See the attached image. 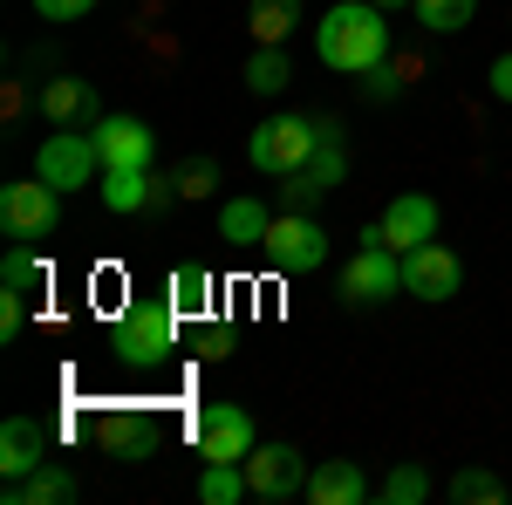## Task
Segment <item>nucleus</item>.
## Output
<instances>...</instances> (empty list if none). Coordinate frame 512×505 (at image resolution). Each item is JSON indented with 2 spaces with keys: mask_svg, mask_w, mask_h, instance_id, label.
Segmentation results:
<instances>
[{
  "mask_svg": "<svg viewBox=\"0 0 512 505\" xmlns=\"http://www.w3.org/2000/svg\"><path fill=\"white\" fill-rule=\"evenodd\" d=\"M315 55L342 76H362L376 62H390V14L376 0H342L315 21Z\"/></svg>",
  "mask_w": 512,
  "mask_h": 505,
  "instance_id": "obj_1",
  "label": "nucleus"
},
{
  "mask_svg": "<svg viewBox=\"0 0 512 505\" xmlns=\"http://www.w3.org/2000/svg\"><path fill=\"white\" fill-rule=\"evenodd\" d=\"M178 321H185V314L171 308V294H164V301H130V308L117 314L110 349H117L123 369H158V362H171V349H178Z\"/></svg>",
  "mask_w": 512,
  "mask_h": 505,
  "instance_id": "obj_2",
  "label": "nucleus"
},
{
  "mask_svg": "<svg viewBox=\"0 0 512 505\" xmlns=\"http://www.w3.org/2000/svg\"><path fill=\"white\" fill-rule=\"evenodd\" d=\"M328 130H342V123H335V117H294V110H287V117H267L253 137H246V164L267 171V178H287V171L315 151Z\"/></svg>",
  "mask_w": 512,
  "mask_h": 505,
  "instance_id": "obj_3",
  "label": "nucleus"
},
{
  "mask_svg": "<svg viewBox=\"0 0 512 505\" xmlns=\"http://www.w3.org/2000/svg\"><path fill=\"white\" fill-rule=\"evenodd\" d=\"M342 178H349V151H342V130H328L315 151H308L294 171H287V178H280V212H315V205L335 192Z\"/></svg>",
  "mask_w": 512,
  "mask_h": 505,
  "instance_id": "obj_4",
  "label": "nucleus"
},
{
  "mask_svg": "<svg viewBox=\"0 0 512 505\" xmlns=\"http://www.w3.org/2000/svg\"><path fill=\"white\" fill-rule=\"evenodd\" d=\"M192 444L205 465H246L253 444H260V430H253V417L239 403H205L192 417Z\"/></svg>",
  "mask_w": 512,
  "mask_h": 505,
  "instance_id": "obj_5",
  "label": "nucleus"
},
{
  "mask_svg": "<svg viewBox=\"0 0 512 505\" xmlns=\"http://www.w3.org/2000/svg\"><path fill=\"white\" fill-rule=\"evenodd\" d=\"M403 294V253H390L376 233H362V253L342 267V308H376Z\"/></svg>",
  "mask_w": 512,
  "mask_h": 505,
  "instance_id": "obj_6",
  "label": "nucleus"
},
{
  "mask_svg": "<svg viewBox=\"0 0 512 505\" xmlns=\"http://www.w3.org/2000/svg\"><path fill=\"white\" fill-rule=\"evenodd\" d=\"M0 226H7V239H48L62 226V192H55L41 171L0 185Z\"/></svg>",
  "mask_w": 512,
  "mask_h": 505,
  "instance_id": "obj_7",
  "label": "nucleus"
},
{
  "mask_svg": "<svg viewBox=\"0 0 512 505\" xmlns=\"http://www.w3.org/2000/svg\"><path fill=\"white\" fill-rule=\"evenodd\" d=\"M35 171L55 185V192H82V185H96V171H103L96 130H55V137H41Z\"/></svg>",
  "mask_w": 512,
  "mask_h": 505,
  "instance_id": "obj_8",
  "label": "nucleus"
},
{
  "mask_svg": "<svg viewBox=\"0 0 512 505\" xmlns=\"http://www.w3.org/2000/svg\"><path fill=\"white\" fill-rule=\"evenodd\" d=\"M260 253H267L280 273H315L321 260H328V233H321L315 212H280L274 226H267V239H260Z\"/></svg>",
  "mask_w": 512,
  "mask_h": 505,
  "instance_id": "obj_9",
  "label": "nucleus"
},
{
  "mask_svg": "<svg viewBox=\"0 0 512 505\" xmlns=\"http://www.w3.org/2000/svg\"><path fill=\"white\" fill-rule=\"evenodd\" d=\"M403 294H417V301H458L465 294V260L451 246L424 239L417 253H403Z\"/></svg>",
  "mask_w": 512,
  "mask_h": 505,
  "instance_id": "obj_10",
  "label": "nucleus"
},
{
  "mask_svg": "<svg viewBox=\"0 0 512 505\" xmlns=\"http://www.w3.org/2000/svg\"><path fill=\"white\" fill-rule=\"evenodd\" d=\"M246 485H253V499H301L308 492V458L294 451V444H253V458H246Z\"/></svg>",
  "mask_w": 512,
  "mask_h": 505,
  "instance_id": "obj_11",
  "label": "nucleus"
},
{
  "mask_svg": "<svg viewBox=\"0 0 512 505\" xmlns=\"http://www.w3.org/2000/svg\"><path fill=\"white\" fill-rule=\"evenodd\" d=\"M376 239L390 253H417L424 239H437V198L431 192H396L383 205V219H376Z\"/></svg>",
  "mask_w": 512,
  "mask_h": 505,
  "instance_id": "obj_12",
  "label": "nucleus"
},
{
  "mask_svg": "<svg viewBox=\"0 0 512 505\" xmlns=\"http://www.w3.org/2000/svg\"><path fill=\"white\" fill-rule=\"evenodd\" d=\"M89 430H96V444H103L110 458H123V465H144V458L158 451V424H151V410H137V403L103 410Z\"/></svg>",
  "mask_w": 512,
  "mask_h": 505,
  "instance_id": "obj_13",
  "label": "nucleus"
},
{
  "mask_svg": "<svg viewBox=\"0 0 512 505\" xmlns=\"http://www.w3.org/2000/svg\"><path fill=\"white\" fill-rule=\"evenodd\" d=\"M41 117L55 130H96L103 110H96V89L82 76H55V82H41Z\"/></svg>",
  "mask_w": 512,
  "mask_h": 505,
  "instance_id": "obj_14",
  "label": "nucleus"
},
{
  "mask_svg": "<svg viewBox=\"0 0 512 505\" xmlns=\"http://www.w3.org/2000/svg\"><path fill=\"white\" fill-rule=\"evenodd\" d=\"M96 151H103V171H117V164H151V157H158V130L144 117H103L96 123Z\"/></svg>",
  "mask_w": 512,
  "mask_h": 505,
  "instance_id": "obj_15",
  "label": "nucleus"
},
{
  "mask_svg": "<svg viewBox=\"0 0 512 505\" xmlns=\"http://www.w3.org/2000/svg\"><path fill=\"white\" fill-rule=\"evenodd\" d=\"M308 505H369V471L355 465V458H321L308 471Z\"/></svg>",
  "mask_w": 512,
  "mask_h": 505,
  "instance_id": "obj_16",
  "label": "nucleus"
},
{
  "mask_svg": "<svg viewBox=\"0 0 512 505\" xmlns=\"http://www.w3.org/2000/svg\"><path fill=\"white\" fill-rule=\"evenodd\" d=\"M7 505H69V499H82V478L69 465H35L28 478H7V492H0Z\"/></svg>",
  "mask_w": 512,
  "mask_h": 505,
  "instance_id": "obj_17",
  "label": "nucleus"
},
{
  "mask_svg": "<svg viewBox=\"0 0 512 505\" xmlns=\"http://www.w3.org/2000/svg\"><path fill=\"white\" fill-rule=\"evenodd\" d=\"M35 465H48V430L35 417H7L0 424V471L7 478H28Z\"/></svg>",
  "mask_w": 512,
  "mask_h": 505,
  "instance_id": "obj_18",
  "label": "nucleus"
},
{
  "mask_svg": "<svg viewBox=\"0 0 512 505\" xmlns=\"http://www.w3.org/2000/svg\"><path fill=\"white\" fill-rule=\"evenodd\" d=\"M96 192H103V205L123 212V219H130V212H151V198H158V171H151V164H117V171H103Z\"/></svg>",
  "mask_w": 512,
  "mask_h": 505,
  "instance_id": "obj_19",
  "label": "nucleus"
},
{
  "mask_svg": "<svg viewBox=\"0 0 512 505\" xmlns=\"http://www.w3.org/2000/svg\"><path fill=\"white\" fill-rule=\"evenodd\" d=\"M219 301V273L205 267V260H185V267H171V308L185 314V321H205Z\"/></svg>",
  "mask_w": 512,
  "mask_h": 505,
  "instance_id": "obj_20",
  "label": "nucleus"
},
{
  "mask_svg": "<svg viewBox=\"0 0 512 505\" xmlns=\"http://www.w3.org/2000/svg\"><path fill=\"white\" fill-rule=\"evenodd\" d=\"M267 226H274V212H267L260 198H226V205H219V239L239 246V253H253V246L267 239Z\"/></svg>",
  "mask_w": 512,
  "mask_h": 505,
  "instance_id": "obj_21",
  "label": "nucleus"
},
{
  "mask_svg": "<svg viewBox=\"0 0 512 505\" xmlns=\"http://www.w3.org/2000/svg\"><path fill=\"white\" fill-rule=\"evenodd\" d=\"M239 82H246L253 96H280V89L294 82V62H287L280 48H267V41H253V55H246V69H239Z\"/></svg>",
  "mask_w": 512,
  "mask_h": 505,
  "instance_id": "obj_22",
  "label": "nucleus"
},
{
  "mask_svg": "<svg viewBox=\"0 0 512 505\" xmlns=\"http://www.w3.org/2000/svg\"><path fill=\"white\" fill-rule=\"evenodd\" d=\"M246 28H253V41H267V48H280V41H287L294 28H301V0H253Z\"/></svg>",
  "mask_w": 512,
  "mask_h": 505,
  "instance_id": "obj_23",
  "label": "nucleus"
},
{
  "mask_svg": "<svg viewBox=\"0 0 512 505\" xmlns=\"http://www.w3.org/2000/svg\"><path fill=\"white\" fill-rule=\"evenodd\" d=\"M41 280H48V267H41L35 239H14V246H7V260H0V287H14V294H35Z\"/></svg>",
  "mask_w": 512,
  "mask_h": 505,
  "instance_id": "obj_24",
  "label": "nucleus"
},
{
  "mask_svg": "<svg viewBox=\"0 0 512 505\" xmlns=\"http://www.w3.org/2000/svg\"><path fill=\"white\" fill-rule=\"evenodd\" d=\"M410 14L431 28V35H458L478 21V0H410Z\"/></svg>",
  "mask_w": 512,
  "mask_h": 505,
  "instance_id": "obj_25",
  "label": "nucleus"
},
{
  "mask_svg": "<svg viewBox=\"0 0 512 505\" xmlns=\"http://www.w3.org/2000/svg\"><path fill=\"white\" fill-rule=\"evenodd\" d=\"M198 499H205V505H239V499H253L246 465H205V471H198Z\"/></svg>",
  "mask_w": 512,
  "mask_h": 505,
  "instance_id": "obj_26",
  "label": "nucleus"
},
{
  "mask_svg": "<svg viewBox=\"0 0 512 505\" xmlns=\"http://www.w3.org/2000/svg\"><path fill=\"white\" fill-rule=\"evenodd\" d=\"M451 499H458V505H499V499H506V478L485 471V465H465L458 478H451Z\"/></svg>",
  "mask_w": 512,
  "mask_h": 505,
  "instance_id": "obj_27",
  "label": "nucleus"
},
{
  "mask_svg": "<svg viewBox=\"0 0 512 505\" xmlns=\"http://www.w3.org/2000/svg\"><path fill=\"white\" fill-rule=\"evenodd\" d=\"M376 499H383V505H424V499H431V471H424V465H396L390 478L376 485Z\"/></svg>",
  "mask_w": 512,
  "mask_h": 505,
  "instance_id": "obj_28",
  "label": "nucleus"
},
{
  "mask_svg": "<svg viewBox=\"0 0 512 505\" xmlns=\"http://www.w3.org/2000/svg\"><path fill=\"white\" fill-rule=\"evenodd\" d=\"M417 76V69H410V62H376V69H362V103H396V96H403V82Z\"/></svg>",
  "mask_w": 512,
  "mask_h": 505,
  "instance_id": "obj_29",
  "label": "nucleus"
},
{
  "mask_svg": "<svg viewBox=\"0 0 512 505\" xmlns=\"http://www.w3.org/2000/svg\"><path fill=\"white\" fill-rule=\"evenodd\" d=\"M212 185H219V164H212V157H192V164L178 171V198H205Z\"/></svg>",
  "mask_w": 512,
  "mask_h": 505,
  "instance_id": "obj_30",
  "label": "nucleus"
},
{
  "mask_svg": "<svg viewBox=\"0 0 512 505\" xmlns=\"http://www.w3.org/2000/svg\"><path fill=\"white\" fill-rule=\"evenodd\" d=\"M21 321H28V294L0 287V342H14V335H21Z\"/></svg>",
  "mask_w": 512,
  "mask_h": 505,
  "instance_id": "obj_31",
  "label": "nucleus"
},
{
  "mask_svg": "<svg viewBox=\"0 0 512 505\" xmlns=\"http://www.w3.org/2000/svg\"><path fill=\"white\" fill-rule=\"evenodd\" d=\"M89 7H96V0H35V14H41V21H82Z\"/></svg>",
  "mask_w": 512,
  "mask_h": 505,
  "instance_id": "obj_32",
  "label": "nucleus"
},
{
  "mask_svg": "<svg viewBox=\"0 0 512 505\" xmlns=\"http://www.w3.org/2000/svg\"><path fill=\"white\" fill-rule=\"evenodd\" d=\"M485 82H492V96H499V103H512V48L492 62V76H485Z\"/></svg>",
  "mask_w": 512,
  "mask_h": 505,
  "instance_id": "obj_33",
  "label": "nucleus"
},
{
  "mask_svg": "<svg viewBox=\"0 0 512 505\" xmlns=\"http://www.w3.org/2000/svg\"><path fill=\"white\" fill-rule=\"evenodd\" d=\"M376 7H383V14H396V7H410V0H376Z\"/></svg>",
  "mask_w": 512,
  "mask_h": 505,
  "instance_id": "obj_34",
  "label": "nucleus"
}]
</instances>
